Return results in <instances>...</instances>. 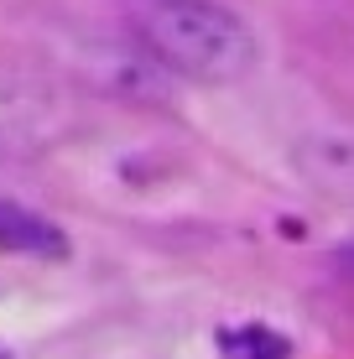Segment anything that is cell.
<instances>
[{"label": "cell", "instance_id": "1", "mask_svg": "<svg viewBox=\"0 0 354 359\" xmlns=\"http://www.w3.org/2000/svg\"><path fill=\"white\" fill-rule=\"evenodd\" d=\"M130 42L167 79L240 83L255 68L250 27L219 0H125Z\"/></svg>", "mask_w": 354, "mask_h": 359}, {"label": "cell", "instance_id": "2", "mask_svg": "<svg viewBox=\"0 0 354 359\" xmlns=\"http://www.w3.org/2000/svg\"><path fill=\"white\" fill-rule=\"evenodd\" d=\"M68 99L36 68L0 63V162H27L68 135Z\"/></svg>", "mask_w": 354, "mask_h": 359}, {"label": "cell", "instance_id": "3", "mask_svg": "<svg viewBox=\"0 0 354 359\" xmlns=\"http://www.w3.org/2000/svg\"><path fill=\"white\" fill-rule=\"evenodd\" d=\"M0 255H32V261H63L68 234L53 224L47 214L0 198Z\"/></svg>", "mask_w": 354, "mask_h": 359}, {"label": "cell", "instance_id": "4", "mask_svg": "<svg viewBox=\"0 0 354 359\" xmlns=\"http://www.w3.org/2000/svg\"><path fill=\"white\" fill-rule=\"evenodd\" d=\"M219 349L224 359H287V339H276L271 328H229Z\"/></svg>", "mask_w": 354, "mask_h": 359}, {"label": "cell", "instance_id": "5", "mask_svg": "<svg viewBox=\"0 0 354 359\" xmlns=\"http://www.w3.org/2000/svg\"><path fill=\"white\" fill-rule=\"evenodd\" d=\"M302 156H339V162H354V146H349V141H334V151H328V141H308V151H302ZM313 177H318L323 188H334V193H354L349 177H344V167H334V172H328V167H313Z\"/></svg>", "mask_w": 354, "mask_h": 359}, {"label": "cell", "instance_id": "6", "mask_svg": "<svg viewBox=\"0 0 354 359\" xmlns=\"http://www.w3.org/2000/svg\"><path fill=\"white\" fill-rule=\"evenodd\" d=\"M334 271H339L344 281H354V240H349V245H339V250H334Z\"/></svg>", "mask_w": 354, "mask_h": 359}]
</instances>
